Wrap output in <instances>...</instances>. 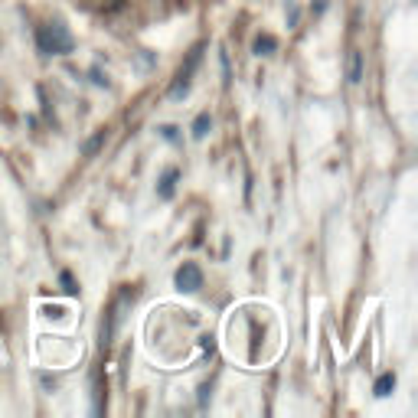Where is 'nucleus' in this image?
<instances>
[{
	"label": "nucleus",
	"instance_id": "2",
	"mask_svg": "<svg viewBox=\"0 0 418 418\" xmlns=\"http://www.w3.org/2000/svg\"><path fill=\"white\" fill-rule=\"evenodd\" d=\"M199 59H203V46H197V50L190 52V56H187V66L177 72V82L170 86V98H173V102H180V98L190 92V82H193V72H197Z\"/></svg>",
	"mask_w": 418,
	"mask_h": 418
},
{
	"label": "nucleus",
	"instance_id": "4",
	"mask_svg": "<svg viewBox=\"0 0 418 418\" xmlns=\"http://www.w3.org/2000/svg\"><path fill=\"white\" fill-rule=\"evenodd\" d=\"M173 281H177L180 291H187V294H193V291L203 288V272H199L193 262H183L177 268V274H173Z\"/></svg>",
	"mask_w": 418,
	"mask_h": 418
},
{
	"label": "nucleus",
	"instance_id": "5",
	"mask_svg": "<svg viewBox=\"0 0 418 418\" xmlns=\"http://www.w3.org/2000/svg\"><path fill=\"white\" fill-rule=\"evenodd\" d=\"M347 79H350L353 86L363 82V52L359 50H350V59H347Z\"/></svg>",
	"mask_w": 418,
	"mask_h": 418
},
{
	"label": "nucleus",
	"instance_id": "1",
	"mask_svg": "<svg viewBox=\"0 0 418 418\" xmlns=\"http://www.w3.org/2000/svg\"><path fill=\"white\" fill-rule=\"evenodd\" d=\"M36 40H40V50L50 52V56H66V52H72V46H76V40H72V33H69V26L62 23V20L43 23L40 33H36Z\"/></svg>",
	"mask_w": 418,
	"mask_h": 418
},
{
	"label": "nucleus",
	"instance_id": "12",
	"mask_svg": "<svg viewBox=\"0 0 418 418\" xmlns=\"http://www.w3.org/2000/svg\"><path fill=\"white\" fill-rule=\"evenodd\" d=\"M59 278H62V284H66V294H76V284H72V274H69V272H62Z\"/></svg>",
	"mask_w": 418,
	"mask_h": 418
},
{
	"label": "nucleus",
	"instance_id": "10",
	"mask_svg": "<svg viewBox=\"0 0 418 418\" xmlns=\"http://www.w3.org/2000/svg\"><path fill=\"white\" fill-rule=\"evenodd\" d=\"M393 389H395V376L393 373L379 376V383H376V395H379V399H385V395L393 393Z\"/></svg>",
	"mask_w": 418,
	"mask_h": 418
},
{
	"label": "nucleus",
	"instance_id": "6",
	"mask_svg": "<svg viewBox=\"0 0 418 418\" xmlns=\"http://www.w3.org/2000/svg\"><path fill=\"white\" fill-rule=\"evenodd\" d=\"M177 177H180L177 170H167V173H163L161 187H157V193H161L163 199H170V197H173V187H177Z\"/></svg>",
	"mask_w": 418,
	"mask_h": 418
},
{
	"label": "nucleus",
	"instance_id": "8",
	"mask_svg": "<svg viewBox=\"0 0 418 418\" xmlns=\"http://www.w3.org/2000/svg\"><path fill=\"white\" fill-rule=\"evenodd\" d=\"M278 50V40H274V36H258L255 40V56H272V52Z\"/></svg>",
	"mask_w": 418,
	"mask_h": 418
},
{
	"label": "nucleus",
	"instance_id": "7",
	"mask_svg": "<svg viewBox=\"0 0 418 418\" xmlns=\"http://www.w3.org/2000/svg\"><path fill=\"white\" fill-rule=\"evenodd\" d=\"M124 0H82V7L98 10V13H108V10H118Z\"/></svg>",
	"mask_w": 418,
	"mask_h": 418
},
{
	"label": "nucleus",
	"instance_id": "3",
	"mask_svg": "<svg viewBox=\"0 0 418 418\" xmlns=\"http://www.w3.org/2000/svg\"><path fill=\"white\" fill-rule=\"evenodd\" d=\"M131 301H134V291H121L118 298H115V304H111V310H108V320H105V327H102V340H105V343H111L115 330L121 327V317H124V308H128Z\"/></svg>",
	"mask_w": 418,
	"mask_h": 418
},
{
	"label": "nucleus",
	"instance_id": "9",
	"mask_svg": "<svg viewBox=\"0 0 418 418\" xmlns=\"http://www.w3.org/2000/svg\"><path fill=\"white\" fill-rule=\"evenodd\" d=\"M209 128H213V118H209V115L203 111V115L193 121V137H197V141H203V137L209 134Z\"/></svg>",
	"mask_w": 418,
	"mask_h": 418
},
{
	"label": "nucleus",
	"instance_id": "11",
	"mask_svg": "<svg viewBox=\"0 0 418 418\" xmlns=\"http://www.w3.org/2000/svg\"><path fill=\"white\" fill-rule=\"evenodd\" d=\"M102 141H105V131H98V134H95L92 141H88V144H86V154H95V151L102 147Z\"/></svg>",
	"mask_w": 418,
	"mask_h": 418
}]
</instances>
